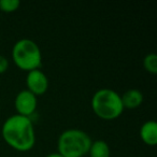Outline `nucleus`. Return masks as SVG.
<instances>
[{"label": "nucleus", "instance_id": "8", "mask_svg": "<svg viewBox=\"0 0 157 157\" xmlns=\"http://www.w3.org/2000/svg\"><path fill=\"white\" fill-rule=\"evenodd\" d=\"M124 109H137L143 102V94L139 90L131 88L121 95Z\"/></svg>", "mask_w": 157, "mask_h": 157}, {"label": "nucleus", "instance_id": "5", "mask_svg": "<svg viewBox=\"0 0 157 157\" xmlns=\"http://www.w3.org/2000/svg\"><path fill=\"white\" fill-rule=\"evenodd\" d=\"M14 107L16 114L26 117H30L36 112L38 107V99L29 90H23L15 96L14 99Z\"/></svg>", "mask_w": 157, "mask_h": 157}, {"label": "nucleus", "instance_id": "1", "mask_svg": "<svg viewBox=\"0 0 157 157\" xmlns=\"http://www.w3.org/2000/svg\"><path fill=\"white\" fill-rule=\"evenodd\" d=\"M1 135L5 142L17 152H28L36 144V131L30 117L14 114L3 122Z\"/></svg>", "mask_w": 157, "mask_h": 157}, {"label": "nucleus", "instance_id": "3", "mask_svg": "<svg viewBox=\"0 0 157 157\" xmlns=\"http://www.w3.org/2000/svg\"><path fill=\"white\" fill-rule=\"evenodd\" d=\"M92 110L99 118L113 121L124 112L122 98L117 92L111 88H100L92 97Z\"/></svg>", "mask_w": 157, "mask_h": 157}, {"label": "nucleus", "instance_id": "13", "mask_svg": "<svg viewBox=\"0 0 157 157\" xmlns=\"http://www.w3.org/2000/svg\"><path fill=\"white\" fill-rule=\"evenodd\" d=\"M45 157H63V156L59 154L58 152H53V153H50V154H48Z\"/></svg>", "mask_w": 157, "mask_h": 157}, {"label": "nucleus", "instance_id": "11", "mask_svg": "<svg viewBox=\"0 0 157 157\" xmlns=\"http://www.w3.org/2000/svg\"><path fill=\"white\" fill-rule=\"evenodd\" d=\"M18 0H0V11L5 13H13L20 8Z\"/></svg>", "mask_w": 157, "mask_h": 157}, {"label": "nucleus", "instance_id": "12", "mask_svg": "<svg viewBox=\"0 0 157 157\" xmlns=\"http://www.w3.org/2000/svg\"><path fill=\"white\" fill-rule=\"evenodd\" d=\"M9 59L3 55H0V74L7 72V70L9 69Z\"/></svg>", "mask_w": 157, "mask_h": 157}, {"label": "nucleus", "instance_id": "7", "mask_svg": "<svg viewBox=\"0 0 157 157\" xmlns=\"http://www.w3.org/2000/svg\"><path fill=\"white\" fill-rule=\"evenodd\" d=\"M140 138L146 145L154 146L157 144V123L155 121H146L140 128Z\"/></svg>", "mask_w": 157, "mask_h": 157}, {"label": "nucleus", "instance_id": "9", "mask_svg": "<svg viewBox=\"0 0 157 157\" xmlns=\"http://www.w3.org/2000/svg\"><path fill=\"white\" fill-rule=\"evenodd\" d=\"M87 155L88 157H110L111 151H110L109 144L105 141L96 140L92 142Z\"/></svg>", "mask_w": 157, "mask_h": 157}, {"label": "nucleus", "instance_id": "2", "mask_svg": "<svg viewBox=\"0 0 157 157\" xmlns=\"http://www.w3.org/2000/svg\"><path fill=\"white\" fill-rule=\"evenodd\" d=\"M92 142L90 136L82 129H66L57 140V152L63 157H85Z\"/></svg>", "mask_w": 157, "mask_h": 157}, {"label": "nucleus", "instance_id": "4", "mask_svg": "<svg viewBox=\"0 0 157 157\" xmlns=\"http://www.w3.org/2000/svg\"><path fill=\"white\" fill-rule=\"evenodd\" d=\"M12 60L18 69L33 71L42 66V52L39 45L31 39H20L12 48Z\"/></svg>", "mask_w": 157, "mask_h": 157}, {"label": "nucleus", "instance_id": "6", "mask_svg": "<svg viewBox=\"0 0 157 157\" xmlns=\"http://www.w3.org/2000/svg\"><path fill=\"white\" fill-rule=\"evenodd\" d=\"M27 90L36 97L44 95L48 90V78L41 69H36L27 72L26 75Z\"/></svg>", "mask_w": 157, "mask_h": 157}, {"label": "nucleus", "instance_id": "10", "mask_svg": "<svg viewBox=\"0 0 157 157\" xmlns=\"http://www.w3.org/2000/svg\"><path fill=\"white\" fill-rule=\"evenodd\" d=\"M143 67L146 72L151 74L157 73V55L155 53H150L143 59Z\"/></svg>", "mask_w": 157, "mask_h": 157}]
</instances>
